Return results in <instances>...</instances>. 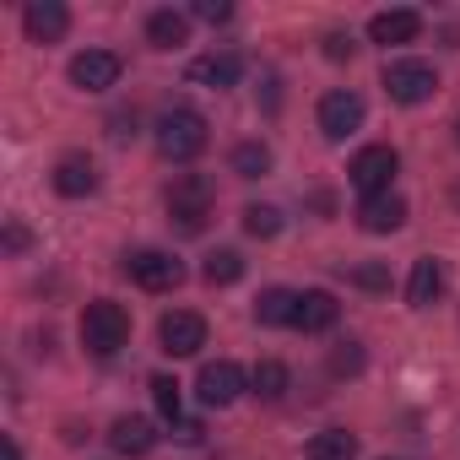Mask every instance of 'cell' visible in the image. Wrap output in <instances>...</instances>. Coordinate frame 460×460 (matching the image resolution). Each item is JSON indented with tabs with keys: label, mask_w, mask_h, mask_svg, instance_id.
<instances>
[{
	"label": "cell",
	"mask_w": 460,
	"mask_h": 460,
	"mask_svg": "<svg viewBox=\"0 0 460 460\" xmlns=\"http://www.w3.org/2000/svg\"><path fill=\"white\" fill-rule=\"evenodd\" d=\"M157 341H163V352H168V358H195V352L206 347V320H200V314H190V309H173V314H163Z\"/></svg>",
	"instance_id": "obj_8"
},
{
	"label": "cell",
	"mask_w": 460,
	"mask_h": 460,
	"mask_svg": "<svg viewBox=\"0 0 460 460\" xmlns=\"http://www.w3.org/2000/svg\"><path fill=\"white\" fill-rule=\"evenodd\" d=\"M455 141H460V119H455Z\"/></svg>",
	"instance_id": "obj_33"
},
{
	"label": "cell",
	"mask_w": 460,
	"mask_h": 460,
	"mask_svg": "<svg viewBox=\"0 0 460 460\" xmlns=\"http://www.w3.org/2000/svg\"><path fill=\"white\" fill-rule=\"evenodd\" d=\"M293 314H298V293H288V288H266L255 298V320L261 325H293Z\"/></svg>",
	"instance_id": "obj_20"
},
{
	"label": "cell",
	"mask_w": 460,
	"mask_h": 460,
	"mask_svg": "<svg viewBox=\"0 0 460 460\" xmlns=\"http://www.w3.org/2000/svg\"><path fill=\"white\" fill-rule=\"evenodd\" d=\"M309 460H358V433L347 428H325L309 438Z\"/></svg>",
	"instance_id": "obj_21"
},
{
	"label": "cell",
	"mask_w": 460,
	"mask_h": 460,
	"mask_svg": "<svg viewBox=\"0 0 460 460\" xmlns=\"http://www.w3.org/2000/svg\"><path fill=\"white\" fill-rule=\"evenodd\" d=\"M234 173H244V179L271 173V146H266V141H244V146H234Z\"/></svg>",
	"instance_id": "obj_24"
},
{
	"label": "cell",
	"mask_w": 460,
	"mask_h": 460,
	"mask_svg": "<svg viewBox=\"0 0 460 460\" xmlns=\"http://www.w3.org/2000/svg\"><path fill=\"white\" fill-rule=\"evenodd\" d=\"M55 190H60L66 200L93 195V190H98V168H93V157H82V152L60 157V163H55Z\"/></svg>",
	"instance_id": "obj_12"
},
{
	"label": "cell",
	"mask_w": 460,
	"mask_h": 460,
	"mask_svg": "<svg viewBox=\"0 0 460 460\" xmlns=\"http://www.w3.org/2000/svg\"><path fill=\"white\" fill-rule=\"evenodd\" d=\"M157 152H163L168 163L200 157V152H206V119H200L195 109H168V114L157 119Z\"/></svg>",
	"instance_id": "obj_2"
},
{
	"label": "cell",
	"mask_w": 460,
	"mask_h": 460,
	"mask_svg": "<svg viewBox=\"0 0 460 460\" xmlns=\"http://www.w3.org/2000/svg\"><path fill=\"white\" fill-rule=\"evenodd\" d=\"M195 17H200V22H227V17H234V6H227V0H200Z\"/></svg>",
	"instance_id": "obj_29"
},
{
	"label": "cell",
	"mask_w": 460,
	"mask_h": 460,
	"mask_svg": "<svg viewBox=\"0 0 460 460\" xmlns=\"http://www.w3.org/2000/svg\"><path fill=\"white\" fill-rule=\"evenodd\" d=\"M244 234L250 239H277L282 234V211L277 206H244Z\"/></svg>",
	"instance_id": "obj_25"
},
{
	"label": "cell",
	"mask_w": 460,
	"mask_h": 460,
	"mask_svg": "<svg viewBox=\"0 0 460 460\" xmlns=\"http://www.w3.org/2000/svg\"><path fill=\"white\" fill-rule=\"evenodd\" d=\"M195 395H200V406H234L239 395H244V368L239 363H206L200 368V379H195Z\"/></svg>",
	"instance_id": "obj_9"
},
{
	"label": "cell",
	"mask_w": 460,
	"mask_h": 460,
	"mask_svg": "<svg viewBox=\"0 0 460 460\" xmlns=\"http://www.w3.org/2000/svg\"><path fill=\"white\" fill-rule=\"evenodd\" d=\"M200 277H206L211 288L239 282V277H244V255H239V250H211V255H206V266H200Z\"/></svg>",
	"instance_id": "obj_23"
},
{
	"label": "cell",
	"mask_w": 460,
	"mask_h": 460,
	"mask_svg": "<svg viewBox=\"0 0 460 460\" xmlns=\"http://www.w3.org/2000/svg\"><path fill=\"white\" fill-rule=\"evenodd\" d=\"M71 82H76L82 93H109V87L119 82V55H109V49L76 55V60H71Z\"/></svg>",
	"instance_id": "obj_10"
},
{
	"label": "cell",
	"mask_w": 460,
	"mask_h": 460,
	"mask_svg": "<svg viewBox=\"0 0 460 460\" xmlns=\"http://www.w3.org/2000/svg\"><path fill=\"white\" fill-rule=\"evenodd\" d=\"M417 33H422L417 12H379V17H368V39L374 44H411Z\"/></svg>",
	"instance_id": "obj_17"
},
{
	"label": "cell",
	"mask_w": 460,
	"mask_h": 460,
	"mask_svg": "<svg viewBox=\"0 0 460 460\" xmlns=\"http://www.w3.org/2000/svg\"><path fill=\"white\" fill-rule=\"evenodd\" d=\"M363 114H368V109H363V98H358L352 87H336V93L320 98V130H325L331 141H347V136L363 125Z\"/></svg>",
	"instance_id": "obj_7"
},
{
	"label": "cell",
	"mask_w": 460,
	"mask_h": 460,
	"mask_svg": "<svg viewBox=\"0 0 460 460\" xmlns=\"http://www.w3.org/2000/svg\"><path fill=\"white\" fill-rule=\"evenodd\" d=\"M352 49H358V44H352L347 33H331V39H325V60H352Z\"/></svg>",
	"instance_id": "obj_30"
},
{
	"label": "cell",
	"mask_w": 460,
	"mask_h": 460,
	"mask_svg": "<svg viewBox=\"0 0 460 460\" xmlns=\"http://www.w3.org/2000/svg\"><path fill=\"white\" fill-rule=\"evenodd\" d=\"M109 444H114L119 455L141 460V455H152V449H157V433H152V422H146V417H119V422L109 428Z\"/></svg>",
	"instance_id": "obj_16"
},
{
	"label": "cell",
	"mask_w": 460,
	"mask_h": 460,
	"mask_svg": "<svg viewBox=\"0 0 460 460\" xmlns=\"http://www.w3.org/2000/svg\"><path fill=\"white\" fill-rule=\"evenodd\" d=\"M331 325H336V298H331L325 288H314V293H298L293 331H304V336H320V331H331Z\"/></svg>",
	"instance_id": "obj_14"
},
{
	"label": "cell",
	"mask_w": 460,
	"mask_h": 460,
	"mask_svg": "<svg viewBox=\"0 0 460 460\" xmlns=\"http://www.w3.org/2000/svg\"><path fill=\"white\" fill-rule=\"evenodd\" d=\"M385 93H390L395 103H428V98L438 93V76H433V66H422V60H390V66H385Z\"/></svg>",
	"instance_id": "obj_4"
},
{
	"label": "cell",
	"mask_w": 460,
	"mask_h": 460,
	"mask_svg": "<svg viewBox=\"0 0 460 460\" xmlns=\"http://www.w3.org/2000/svg\"><path fill=\"white\" fill-rule=\"evenodd\" d=\"M6 244H12V250H28V227H22V222L6 227Z\"/></svg>",
	"instance_id": "obj_31"
},
{
	"label": "cell",
	"mask_w": 460,
	"mask_h": 460,
	"mask_svg": "<svg viewBox=\"0 0 460 460\" xmlns=\"http://www.w3.org/2000/svg\"><path fill=\"white\" fill-rule=\"evenodd\" d=\"M438 293H444V266L438 261H417L411 266V282H406V304L411 309H428Z\"/></svg>",
	"instance_id": "obj_18"
},
{
	"label": "cell",
	"mask_w": 460,
	"mask_h": 460,
	"mask_svg": "<svg viewBox=\"0 0 460 460\" xmlns=\"http://www.w3.org/2000/svg\"><path fill=\"white\" fill-rule=\"evenodd\" d=\"M250 385H255V395H261V401H282V395H288V385H293V374H288V363L266 358V363H255Z\"/></svg>",
	"instance_id": "obj_22"
},
{
	"label": "cell",
	"mask_w": 460,
	"mask_h": 460,
	"mask_svg": "<svg viewBox=\"0 0 460 460\" xmlns=\"http://www.w3.org/2000/svg\"><path fill=\"white\" fill-rule=\"evenodd\" d=\"M22 28H28V39H39V44H55V39L71 28V12L60 6V0H33V6L22 12Z\"/></svg>",
	"instance_id": "obj_13"
},
{
	"label": "cell",
	"mask_w": 460,
	"mask_h": 460,
	"mask_svg": "<svg viewBox=\"0 0 460 460\" xmlns=\"http://www.w3.org/2000/svg\"><path fill=\"white\" fill-rule=\"evenodd\" d=\"M395 168H401L395 146H363V152L352 157L347 179H352V184L363 190V200H368V195H390V179H395Z\"/></svg>",
	"instance_id": "obj_5"
},
{
	"label": "cell",
	"mask_w": 460,
	"mask_h": 460,
	"mask_svg": "<svg viewBox=\"0 0 460 460\" xmlns=\"http://www.w3.org/2000/svg\"><path fill=\"white\" fill-rule=\"evenodd\" d=\"M239 76H244V60H239V55H227V49H222V55H200V60L190 66V82L217 87V93H222V87H234Z\"/></svg>",
	"instance_id": "obj_15"
},
{
	"label": "cell",
	"mask_w": 460,
	"mask_h": 460,
	"mask_svg": "<svg viewBox=\"0 0 460 460\" xmlns=\"http://www.w3.org/2000/svg\"><path fill=\"white\" fill-rule=\"evenodd\" d=\"M130 341V314L114 304V298H93L82 309V347L93 358H114L119 347Z\"/></svg>",
	"instance_id": "obj_1"
},
{
	"label": "cell",
	"mask_w": 460,
	"mask_h": 460,
	"mask_svg": "<svg viewBox=\"0 0 460 460\" xmlns=\"http://www.w3.org/2000/svg\"><path fill=\"white\" fill-rule=\"evenodd\" d=\"M146 39H152V49H179V44L190 39V17H179V12H152V17H146Z\"/></svg>",
	"instance_id": "obj_19"
},
{
	"label": "cell",
	"mask_w": 460,
	"mask_h": 460,
	"mask_svg": "<svg viewBox=\"0 0 460 460\" xmlns=\"http://www.w3.org/2000/svg\"><path fill=\"white\" fill-rule=\"evenodd\" d=\"M6 460H22V449H17V438H6Z\"/></svg>",
	"instance_id": "obj_32"
},
{
	"label": "cell",
	"mask_w": 460,
	"mask_h": 460,
	"mask_svg": "<svg viewBox=\"0 0 460 460\" xmlns=\"http://www.w3.org/2000/svg\"><path fill=\"white\" fill-rule=\"evenodd\" d=\"M352 282H358V288H368V293H385V288H390V271H385V266H358V271H352Z\"/></svg>",
	"instance_id": "obj_28"
},
{
	"label": "cell",
	"mask_w": 460,
	"mask_h": 460,
	"mask_svg": "<svg viewBox=\"0 0 460 460\" xmlns=\"http://www.w3.org/2000/svg\"><path fill=\"white\" fill-rule=\"evenodd\" d=\"M455 200H460V190H455Z\"/></svg>",
	"instance_id": "obj_34"
},
{
	"label": "cell",
	"mask_w": 460,
	"mask_h": 460,
	"mask_svg": "<svg viewBox=\"0 0 460 460\" xmlns=\"http://www.w3.org/2000/svg\"><path fill=\"white\" fill-rule=\"evenodd\" d=\"M358 222H363V234H395V227L406 222V200L390 190V195H368L358 206Z\"/></svg>",
	"instance_id": "obj_11"
},
{
	"label": "cell",
	"mask_w": 460,
	"mask_h": 460,
	"mask_svg": "<svg viewBox=\"0 0 460 460\" xmlns=\"http://www.w3.org/2000/svg\"><path fill=\"white\" fill-rule=\"evenodd\" d=\"M125 277L136 288H146V293H168V288L184 282V266L173 255H163V250H136V255H125Z\"/></svg>",
	"instance_id": "obj_6"
},
{
	"label": "cell",
	"mask_w": 460,
	"mask_h": 460,
	"mask_svg": "<svg viewBox=\"0 0 460 460\" xmlns=\"http://www.w3.org/2000/svg\"><path fill=\"white\" fill-rule=\"evenodd\" d=\"M358 368H363V347L358 341H341L331 352V374H358Z\"/></svg>",
	"instance_id": "obj_27"
},
{
	"label": "cell",
	"mask_w": 460,
	"mask_h": 460,
	"mask_svg": "<svg viewBox=\"0 0 460 460\" xmlns=\"http://www.w3.org/2000/svg\"><path fill=\"white\" fill-rule=\"evenodd\" d=\"M168 217L184 227V234H200L211 217V179L206 173H179L168 184Z\"/></svg>",
	"instance_id": "obj_3"
},
{
	"label": "cell",
	"mask_w": 460,
	"mask_h": 460,
	"mask_svg": "<svg viewBox=\"0 0 460 460\" xmlns=\"http://www.w3.org/2000/svg\"><path fill=\"white\" fill-rule=\"evenodd\" d=\"M152 401H157V411H163L168 422H179V385H173L168 374H157V379H152Z\"/></svg>",
	"instance_id": "obj_26"
}]
</instances>
